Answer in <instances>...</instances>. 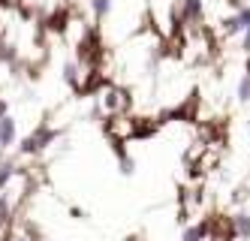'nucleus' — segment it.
Segmentation results:
<instances>
[{
	"label": "nucleus",
	"mask_w": 250,
	"mask_h": 241,
	"mask_svg": "<svg viewBox=\"0 0 250 241\" xmlns=\"http://www.w3.org/2000/svg\"><path fill=\"white\" fill-rule=\"evenodd\" d=\"M238 51L250 58V30H244V33L238 36Z\"/></svg>",
	"instance_id": "12"
},
{
	"label": "nucleus",
	"mask_w": 250,
	"mask_h": 241,
	"mask_svg": "<svg viewBox=\"0 0 250 241\" xmlns=\"http://www.w3.org/2000/svg\"><path fill=\"white\" fill-rule=\"evenodd\" d=\"M87 6H91V15L97 22H105V18L112 15V9H115V0H87Z\"/></svg>",
	"instance_id": "7"
},
{
	"label": "nucleus",
	"mask_w": 250,
	"mask_h": 241,
	"mask_svg": "<svg viewBox=\"0 0 250 241\" xmlns=\"http://www.w3.org/2000/svg\"><path fill=\"white\" fill-rule=\"evenodd\" d=\"M69 214H73V217H76V220H84V217H87V214H84V211H82V208H69Z\"/></svg>",
	"instance_id": "14"
},
{
	"label": "nucleus",
	"mask_w": 250,
	"mask_h": 241,
	"mask_svg": "<svg viewBox=\"0 0 250 241\" xmlns=\"http://www.w3.org/2000/svg\"><path fill=\"white\" fill-rule=\"evenodd\" d=\"M15 142H19V127H15V118L12 115L0 118V151H9Z\"/></svg>",
	"instance_id": "3"
},
{
	"label": "nucleus",
	"mask_w": 250,
	"mask_h": 241,
	"mask_svg": "<svg viewBox=\"0 0 250 241\" xmlns=\"http://www.w3.org/2000/svg\"><path fill=\"white\" fill-rule=\"evenodd\" d=\"M235 100H238L241 106H247V103H250V69L244 72V76H238V85H235Z\"/></svg>",
	"instance_id": "9"
},
{
	"label": "nucleus",
	"mask_w": 250,
	"mask_h": 241,
	"mask_svg": "<svg viewBox=\"0 0 250 241\" xmlns=\"http://www.w3.org/2000/svg\"><path fill=\"white\" fill-rule=\"evenodd\" d=\"M124 103H127V100H124V90H109V94H105V100H103V106L109 109V112H118Z\"/></svg>",
	"instance_id": "11"
},
{
	"label": "nucleus",
	"mask_w": 250,
	"mask_h": 241,
	"mask_svg": "<svg viewBox=\"0 0 250 241\" xmlns=\"http://www.w3.org/2000/svg\"><path fill=\"white\" fill-rule=\"evenodd\" d=\"M208 232H211V223H208V220H199V223L184 226L181 241H208Z\"/></svg>",
	"instance_id": "4"
},
{
	"label": "nucleus",
	"mask_w": 250,
	"mask_h": 241,
	"mask_svg": "<svg viewBox=\"0 0 250 241\" xmlns=\"http://www.w3.org/2000/svg\"><path fill=\"white\" fill-rule=\"evenodd\" d=\"M61 76H63V82L69 85V88H82V66H79V61H66L63 64V69H61Z\"/></svg>",
	"instance_id": "6"
},
{
	"label": "nucleus",
	"mask_w": 250,
	"mask_h": 241,
	"mask_svg": "<svg viewBox=\"0 0 250 241\" xmlns=\"http://www.w3.org/2000/svg\"><path fill=\"white\" fill-rule=\"evenodd\" d=\"M175 15L181 18L184 24H199L205 18V0H181Z\"/></svg>",
	"instance_id": "2"
},
{
	"label": "nucleus",
	"mask_w": 250,
	"mask_h": 241,
	"mask_svg": "<svg viewBox=\"0 0 250 241\" xmlns=\"http://www.w3.org/2000/svg\"><path fill=\"white\" fill-rule=\"evenodd\" d=\"M61 133H58V130H51V127H45V124H40L37 130H33V133L21 142V148H19V151L21 154H40V151H45V148L51 145V142H55Z\"/></svg>",
	"instance_id": "1"
},
{
	"label": "nucleus",
	"mask_w": 250,
	"mask_h": 241,
	"mask_svg": "<svg viewBox=\"0 0 250 241\" xmlns=\"http://www.w3.org/2000/svg\"><path fill=\"white\" fill-rule=\"evenodd\" d=\"M247 136H250V121H247Z\"/></svg>",
	"instance_id": "16"
},
{
	"label": "nucleus",
	"mask_w": 250,
	"mask_h": 241,
	"mask_svg": "<svg viewBox=\"0 0 250 241\" xmlns=\"http://www.w3.org/2000/svg\"><path fill=\"white\" fill-rule=\"evenodd\" d=\"M19 175V166H15L12 160H0V193L9 190V181Z\"/></svg>",
	"instance_id": "8"
},
{
	"label": "nucleus",
	"mask_w": 250,
	"mask_h": 241,
	"mask_svg": "<svg viewBox=\"0 0 250 241\" xmlns=\"http://www.w3.org/2000/svg\"><path fill=\"white\" fill-rule=\"evenodd\" d=\"M6 115H9V100L0 97V118H6Z\"/></svg>",
	"instance_id": "13"
},
{
	"label": "nucleus",
	"mask_w": 250,
	"mask_h": 241,
	"mask_svg": "<svg viewBox=\"0 0 250 241\" xmlns=\"http://www.w3.org/2000/svg\"><path fill=\"white\" fill-rule=\"evenodd\" d=\"M118 172H121L124 178H130V175L136 172V160H133L127 151H121V148H118Z\"/></svg>",
	"instance_id": "10"
},
{
	"label": "nucleus",
	"mask_w": 250,
	"mask_h": 241,
	"mask_svg": "<svg viewBox=\"0 0 250 241\" xmlns=\"http://www.w3.org/2000/svg\"><path fill=\"white\" fill-rule=\"evenodd\" d=\"M12 241H33V238H30V235H15Z\"/></svg>",
	"instance_id": "15"
},
{
	"label": "nucleus",
	"mask_w": 250,
	"mask_h": 241,
	"mask_svg": "<svg viewBox=\"0 0 250 241\" xmlns=\"http://www.w3.org/2000/svg\"><path fill=\"white\" fill-rule=\"evenodd\" d=\"M232 232L241 241H250V211H238L232 217Z\"/></svg>",
	"instance_id": "5"
}]
</instances>
